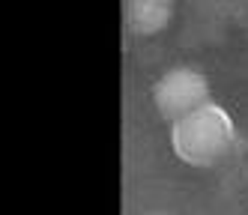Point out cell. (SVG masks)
Here are the masks:
<instances>
[{
	"label": "cell",
	"mask_w": 248,
	"mask_h": 215,
	"mask_svg": "<svg viewBox=\"0 0 248 215\" xmlns=\"http://www.w3.org/2000/svg\"><path fill=\"white\" fill-rule=\"evenodd\" d=\"M168 12H170L168 0H132V6H129L132 27L140 30V33L158 30V27L168 21Z\"/></svg>",
	"instance_id": "cell-3"
},
{
	"label": "cell",
	"mask_w": 248,
	"mask_h": 215,
	"mask_svg": "<svg viewBox=\"0 0 248 215\" xmlns=\"http://www.w3.org/2000/svg\"><path fill=\"white\" fill-rule=\"evenodd\" d=\"M173 150L183 161L198 168H209L233 143V125H230L227 114L216 105H203L198 111H191L188 117L176 120L170 129Z\"/></svg>",
	"instance_id": "cell-1"
},
{
	"label": "cell",
	"mask_w": 248,
	"mask_h": 215,
	"mask_svg": "<svg viewBox=\"0 0 248 215\" xmlns=\"http://www.w3.org/2000/svg\"><path fill=\"white\" fill-rule=\"evenodd\" d=\"M155 105H158V111H162V117H168L170 123L183 120L191 111L209 105L206 102V81L198 72L173 69L155 84Z\"/></svg>",
	"instance_id": "cell-2"
}]
</instances>
